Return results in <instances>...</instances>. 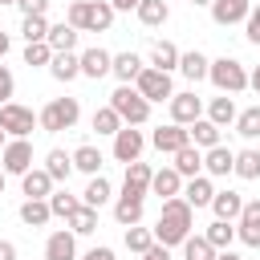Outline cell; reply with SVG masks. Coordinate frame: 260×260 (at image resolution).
Returning a JSON list of instances; mask_svg holds the SVG:
<instances>
[{
    "label": "cell",
    "mask_w": 260,
    "mask_h": 260,
    "mask_svg": "<svg viewBox=\"0 0 260 260\" xmlns=\"http://www.w3.org/2000/svg\"><path fill=\"white\" fill-rule=\"evenodd\" d=\"M248 85H252V89H256V93H260V65H256V69H252V73H248Z\"/></svg>",
    "instance_id": "53"
},
{
    "label": "cell",
    "mask_w": 260,
    "mask_h": 260,
    "mask_svg": "<svg viewBox=\"0 0 260 260\" xmlns=\"http://www.w3.org/2000/svg\"><path fill=\"white\" fill-rule=\"evenodd\" d=\"M211 211H215V219H223V223H236L240 219V211H244V195L240 191H215V199H211Z\"/></svg>",
    "instance_id": "17"
},
{
    "label": "cell",
    "mask_w": 260,
    "mask_h": 260,
    "mask_svg": "<svg viewBox=\"0 0 260 260\" xmlns=\"http://www.w3.org/2000/svg\"><path fill=\"white\" fill-rule=\"evenodd\" d=\"M65 223H69V232H73V236H89V232H98V211L81 203V207H77Z\"/></svg>",
    "instance_id": "37"
},
{
    "label": "cell",
    "mask_w": 260,
    "mask_h": 260,
    "mask_svg": "<svg viewBox=\"0 0 260 260\" xmlns=\"http://www.w3.org/2000/svg\"><path fill=\"white\" fill-rule=\"evenodd\" d=\"M236 236L248 248H260V199H244V211L236 219Z\"/></svg>",
    "instance_id": "11"
},
{
    "label": "cell",
    "mask_w": 260,
    "mask_h": 260,
    "mask_svg": "<svg viewBox=\"0 0 260 260\" xmlns=\"http://www.w3.org/2000/svg\"><path fill=\"white\" fill-rule=\"evenodd\" d=\"M110 4H114V12H130V8H138L142 0H110Z\"/></svg>",
    "instance_id": "52"
},
{
    "label": "cell",
    "mask_w": 260,
    "mask_h": 260,
    "mask_svg": "<svg viewBox=\"0 0 260 260\" xmlns=\"http://www.w3.org/2000/svg\"><path fill=\"white\" fill-rule=\"evenodd\" d=\"M236 118H240V110H236V102H232L228 93H219V98H211V102H207V122H215L219 130H223V126H232Z\"/></svg>",
    "instance_id": "24"
},
{
    "label": "cell",
    "mask_w": 260,
    "mask_h": 260,
    "mask_svg": "<svg viewBox=\"0 0 260 260\" xmlns=\"http://www.w3.org/2000/svg\"><path fill=\"white\" fill-rule=\"evenodd\" d=\"M142 146H146V138H142V130L138 126H122L118 134H114V158L118 162H138V154H142Z\"/></svg>",
    "instance_id": "9"
},
{
    "label": "cell",
    "mask_w": 260,
    "mask_h": 260,
    "mask_svg": "<svg viewBox=\"0 0 260 260\" xmlns=\"http://www.w3.org/2000/svg\"><path fill=\"white\" fill-rule=\"evenodd\" d=\"M215 260H244V256H236V252H232V248H228V252H219V256H215Z\"/></svg>",
    "instance_id": "55"
},
{
    "label": "cell",
    "mask_w": 260,
    "mask_h": 260,
    "mask_svg": "<svg viewBox=\"0 0 260 260\" xmlns=\"http://www.w3.org/2000/svg\"><path fill=\"white\" fill-rule=\"evenodd\" d=\"M45 171L53 175V183H69V175H73V154L49 150V154H45Z\"/></svg>",
    "instance_id": "33"
},
{
    "label": "cell",
    "mask_w": 260,
    "mask_h": 260,
    "mask_svg": "<svg viewBox=\"0 0 260 260\" xmlns=\"http://www.w3.org/2000/svg\"><path fill=\"white\" fill-rule=\"evenodd\" d=\"M45 260H77V236L73 232H53L45 240Z\"/></svg>",
    "instance_id": "18"
},
{
    "label": "cell",
    "mask_w": 260,
    "mask_h": 260,
    "mask_svg": "<svg viewBox=\"0 0 260 260\" xmlns=\"http://www.w3.org/2000/svg\"><path fill=\"white\" fill-rule=\"evenodd\" d=\"M81 260H118V256H114V248H106V244H98V248H89V252H85Z\"/></svg>",
    "instance_id": "49"
},
{
    "label": "cell",
    "mask_w": 260,
    "mask_h": 260,
    "mask_svg": "<svg viewBox=\"0 0 260 260\" xmlns=\"http://www.w3.org/2000/svg\"><path fill=\"white\" fill-rule=\"evenodd\" d=\"M236 134H244V138H260V106L240 110V118H236Z\"/></svg>",
    "instance_id": "43"
},
{
    "label": "cell",
    "mask_w": 260,
    "mask_h": 260,
    "mask_svg": "<svg viewBox=\"0 0 260 260\" xmlns=\"http://www.w3.org/2000/svg\"><path fill=\"white\" fill-rule=\"evenodd\" d=\"M207 81H211L219 93H244V89H248V69H244L236 57H219V61H211Z\"/></svg>",
    "instance_id": "5"
},
{
    "label": "cell",
    "mask_w": 260,
    "mask_h": 260,
    "mask_svg": "<svg viewBox=\"0 0 260 260\" xmlns=\"http://www.w3.org/2000/svg\"><path fill=\"white\" fill-rule=\"evenodd\" d=\"M219 252L207 244V236H187L183 240V260H215Z\"/></svg>",
    "instance_id": "40"
},
{
    "label": "cell",
    "mask_w": 260,
    "mask_h": 260,
    "mask_svg": "<svg viewBox=\"0 0 260 260\" xmlns=\"http://www.w3.org/2000/svg\"><path fill=\"white\" fill-rule=\"evenodd\" d=\"M110 195H114V187H110V179H106V175H93V179L85 183V191H81V203L98 211L102 203H110Z\"/></svg>",
    "instance_id": "27"
},
{
    "label": "cell",
    "mask_w": 260,
    "mask_h": 260,
    "mask_svg": "<svg viewBox=\"0 0 260 260\" xmlns=\"http://www.w3.org/2000/svg\"><path fill=\"white\" fill-rule=\"evenodd\" d=\"M179 73H183L187 81H203V77L211 73V61H207L199 49H191V53H183V61H179Z\"/></svg>",
    "instance_id": "28"
},
{
    "label": "cell",
    "mask_w": 260,
    "mask_h": 260,
    "mask_svg": "<svg viewBox=\"0 0 260 260\" xmlns=\"http://www.w3.org/2000/svg\"><path fill=\"white\" fill-rule=\"evenodd\" d=\"M0 4H16V0H0Z\"/></svg>",
    "instance_id": "59"
},
{
    "label": "cell",
    "mask_w": 260,
    "mask_h": 260,
    "mask_svg": "<svg viewBox=\"0 0 260 260\" xmlns=\"http://www.w3.org/2000/svg\"><path fill=\"white\" fill-rule=\"evenodd\" d=\"M134 89H138V93H142V98H146L150 106H154V102H171V98H175V85H171V73H162V69H150V65H146V69L138 73V81H134Z\"/></svg>",
    "instance_id": "6"
},
{
    "label": "cell",
    "mask_w": 260,
    "mask_h": 260,
    "mask_svg": "<svg viewBox=\"0 0 260 260\" xmlns=\"http://www.w3.org/2000/svg\"><path fill=\"white\" fill-rule=\"evenodd\" d=\"M142 260H171V248H162V244H154V248H150V252H146Z\"/></svg>",
    "instance_id": "50"
},
{
    "label": "cell",
    "mask_w": 260,
    "mask_h": 260,
    "mask_svg": "<svg viewBox=\"0 0 260 260\" xmlns=\"http://www.w3.org/2000/svg\"><path fill=\"white\" fill-rule=\"evenodd\" d=\"M114 219H118L122 228H134V223H142V199H130V195H122V199L114 203Z\"/></svg>",
    "instance_id": "35"
},
{
    "label": "cell",
    "mask_w": 260,
    "mask_h": 260,
    "mask_svg": "<svg viewBox=\"0 0 260 260\" xmlns=\"http://www.w3.org/2000/svg\"><path fill=\"white\" fill-rule=\"evenodd\" d=\"M77 37H81V32H77L69 20H61V24H49V37H45V41H49L53 53H73V49H77Z\"/></svg>",
    "instance_id": "21"
},
{
    "label": "cell",
    "mask_w": 260,
    "mask_h": 260,
    "mask_svg": "<svg viewBox=\"0 0 260 260\" xmlns=\"http://www.w3.org/2000/svg\"><path fill=\"white\" fill-rule=\"evenodd\" d=\"M232 175H240V179H260V150H236V171Z\"/></svg>",
    "instance_id": "39"
},
{
    "label": "cell",
    "mask_w": 260,
    "mask_h": 260,
    "mask_svg": "<svg viewBox=\"0 0 260 260\" xmlns=\"http://www.w3.org/2000/svg\"><path fill=\"white\" fill-rule=\"evenodd\" d=\"M150 142H154V150H162V154H179L183 146H191V130L167 122V126H158V130L150 134Z\"/></svg>",
    "instance_id": "10"
},
{
    "label": "cell",
    "mask_w": 260,
    "mask_h": 260,
    "mask_svg": "<svg viewBox=\"0 0 260 260\" xmlns=\"http://www.w3.org/2000/svg\"><path fill=\"white\" fill-rule=\"evenodd\" d=\"M203 171H207V179H223V175H232V171H236V150H228L223 142L211 146V150H203Z\"/></svg>",
    "instance_id": "15"
},
{
    "label": "cell",
    "mask_w": 260,
    "mask_h": 260,
    "mask_svg": "<svg viewBox=\"0 0 260 260\" xmlns=\"http://www.w3.org/2000/svg\"><path fill=\"white\" fill-rule=\"evenodd\" d=\"M16 8H20L24 16H45V12H49V0H16Z\"/></svg>",
    "instance_id": "48"
},
{
    "label": "cell",
    "mask_w": 260,
    "mask_h": 260,
    "mask_svg": "<svg viewBox=\"0 0 260 260\" xmlns=\"http://www.w3.org/2000/svg\"><path fill=\"white\" fill-rule=\"evenodd\" d=\"M150 191H154L158 199H175V195H183V175H179L175 167H162V171H154Z\"/></svg>",
    "instance_id": "20"
},
{
    "label": "cell",
    "mask_w": 260,
    "mask_h": 260,
    "mask_svg": "<svg viewBox=\"0 0 260 260\" xmlns=\"http://www.w3.org/2000/svg\"><path fill=\"white\" fill-rule=\"evenodd\" d=\"M191 4H211V0H191Z\"/></svg>",
    "instance_id": "58"
},
{
    "label": "cell",
    "mask_w": 260,
    "mask_h": 260,
    "mask_svg": "<svg viewBox=\"0 0 260 260\" xmlns=\"http://www.w3.org/2000/svg\"><path fill=\"white\" fill-rule=\"evenodd\" d=\"M134 12H138V20H142L146 28H162V24H167V16H171L167 0H142Z\"/></svg>",
    "instance_id": "32"
},
{
    "label": "cell",
    "mask_w": 260,
    "mask_h": 260,
    "mask_svg": "<svg viewBox=\"0 0 260 260\" xmlns=\"http://www.w3.org/2000/svg\"><path fill=\"white\" fill-rule=\"evenodd\" d=\"M203 236H207V244H211L215 252H228V248H232V240H236V228H232V223H223V219H211Z\"/></svg>",
    "instance_id": "36"
},
{
    "label": "cell",
    "mask_w": 260,
    "mask_h": 260,
    "mask_svg": "<svg viewBox=\"0 0 260 260\" xmlns=\"http://www.w3.org/2000/svg\"><path fill=\"white\" fill-rule=\"evenodd\" d=\"M110 69H114V57H110L106 49H98V45H93V49H85V53H81V77L102 81Z\"/></svg>",
    "instance_id": "16"
},
{
    "label": "cell",
    "mask_w": 260,
    "mask_h": 260,
    "mask_svg": "<svg viewBox=\"0 0 260 260\" xmlns=\"http://www.w3.org/2000/svg\"><path fill=\"white\" fill-rule=\"evenodd\" d=\"M191 223H195V207H191L183 195L162 199V215H158V223H154V240H158L162 248H175V244H183V240L191 236Z\"/></svg>",
    "instance_id": "1"
},
{
    "label": "cell",
    "mask_w": 260,
    "mask_h": 260,
    "mask_svg": "<svg viewBox=\"0 0 260 260\" xmlns=\"http://www.w3.org/2000/svg\"><path fill=\"white\" fill-rule=\"evenodd\" d=\"M73 171H85V175L93 179V175L102 171V150H98V146H89V142H85V146H77V150H73Z\"/></svg>",
    "instance_id": "34"
},
{
    "label": "cell",
    "mask_w": 260,
    "mask_h": 260,
    "mask_svg": "<svg viewBox=\"0 0 260 260\" xmlns=\"http://www.w3.org/2000/svg\"><path fill=\"white\" fill-rule=\"evenodd\" d=\"M122 126H126V122L114 114V106H102V110H93V130H98V134H110V138H114Z\"/></svg>",
    "instance_id": "41"
},
{
    "label": "cell",
    "mask_w": 260,
    "mask_h": 260,
    "mask_svg": "<svg viewBox=\"0 0 260 260\" xmlns=\"http://www.w3.org/2000/svg\"><path fill=\"white\" fill-rule=\"evenodd\" d=\"M12 93H16V77H12V69H8V65H0V106H8V102H12Z\"/></svg>",
    "instance_id": "46"
},
{
    "label": "cell",
    "mask_w": 260,
    "mask_h": 260,
    "mask_svg": "<svg viewBox=\"0 0 260 260\" xmlns=\"http://www.w3.org/2000/svg\"><path fill=\"white\" fill-rule=\"evenodd\" d=\"M77 118H81V102H77V98H53V102L37 114V122H41L45 134H61V130H69Z\"/></svg>",
    "instance_id": "4"
},
{
    "label": "cell",
    "mask_w": 260,
    "mask_h": 260,
    "mask_svg": "<svg viewBox=\"0 0 260 260\" xmlns=\"http://www.w3.org/2000/svg\"><path fill=\"white\" fill-rule=\"evenodd\" d=\"M150 179H154V171H150L146 162H130V167H126V179H122V195L146 199V195H150Z\"/></svg>",
    "instance_id": "12"
},
{
    "label": "cell",
    "mask_w": 260,
    "mask_h": 260,
    "mask_svg": "<svg viewBox=\"0 0 260 260\" xmlns=\"http://www.w3.org/2000/svg\"><path fill=\"white\" fill-rule=\"evenodd\" d=\"M65 20L77 28V32H106L114 24V4L110 0H73Z\"/></svg>",
    "instance_id": "2"
},
{
    "label": "cell",
    "mask_w": 260,
    "mask_h": 260,
    "mask_svg": "<svg viewBox=\"0 0 260 260\" xmlns=\"http://www.w3.org/2000/svg\"><path fill=\"white\" fill-rule=\"evenodd\" d=\"M244 32H248V41H252V45H260V4L248 12V20H244Z\"/></svg>",
    "instance_id": "47"
},
{
    "label": "cell",
    "mask_w": 260,
    "mask_h": 260,
    "mask_svg": "<svg viewBox=\"0 0 260 260\" xmlns=\"http://www.w3.org/2000/svg\"><path fill=\"white\" fill-rule=\"evenodd\" d=\"M4 146H8V134H4V130H0V150H4Z\"/></svg>",
    "instance_id": "56"
},
{
    "label": "cell",
    "mask_w": 260,
    "mask_h": 260,
    "mask_svg": "<svg viewBox=\"0 0 260 260\" xmlns=\"http://www.w3.org/2000/svg\"><path fill=\"white\" fill-rule=\"evenodd\" d=\"M24 65H53V49H49V41H37V45H24Z\"/></svg>",
    "instance_id": "45"
},
{
    "label": "cell",
    "mask_w": 260,
    "mask_h": 260,
    "mask_svg": "<svg viewBox=\"0 0 260 260\" xmlns=\"http://www.w3.org/2000/svg\"><path fill=\"white\" fill-rule=\"evenodd\" d=\"M49 73L65 85V81H73V77H81V57L77 53H53V65H49Z\"/></svg>",
    "instance_id": "25"
},
{
    "label": "cell",
    "mask_w": 260,
    "mask_h": 260,
    "mask_svg": "<svg viewBox=\"0 0 260 260\" xmlns=\"http://www.w3.org/2000/svg\"><path fill=\"white\" fill-rule=\"evenodd\" d=\"M0 260H16V244L12 240H0Z\"/></svg>",
    "instance_id": "51"
},
{
    "label": "cell",
    "mask_w": 260,
    "mask_h": 260,
    "mask_svg": "<svg viewBox=\"0 0 260 260\" xmlns=\"http://www.w3.org/2000/svg\"><path fill=\"white\" fill-rule=\"evenodd\" d=\"M32 126H41V122L32 118V110H28V106H20V102L0 106V130H4V134H12V138H28V134H32Z\"/></svg>",
    "instance_id": "7"
},
{
    "label": "cell",
    "mask_w": 260,
    "mask_h": 260,
    "mask_svg": "<svg viewBox=\"0 0 260 260\" xmlns=\"http://www.w3.org/2000/svg\"><path fill=\"white\" fill-rule=\"evenodd\" d=\"M49 207H53V215H57V219H69V215L81 207V199H77V195H69V191H53V195H49Z\"/></svg>",
    "instance_id": "42"
},
{
    "label": "cell",
    "mask_w": 260,
    "mask_h": 260,
    "mask_svg": "<svg viewBox=\"0 0 260 260\" xmlns=\"http://www.w3.org/2000/svg\"><path fill=\"white\" fill-rule=\"evenodd\" d=\"M110 106H114V114H118L126 126H142V122L150 118V102H146L134 85H118V89L110 93Z\"/></svg>",
    "instance_id": "3"
},
{
    "label": "cell",
    "mask_w": 260,
    "mask_h": 260,
    "mask_svg": "<svg viewBox=\"0 0 260 260\" xmlns=\"http://www.w3.org/2000/svg\"><path fill=\"white\" fill-rule=\"evenodd\" d=\"M179 61H183V53L175 49V41H154V49H150V69L171 73V69H179Z\"/></svg>",
    "instance_id": "23"
},
{
    "label": "cell",
    "mask_w": 260,
    "mask_h": 260,
    "mask_svg": "<svg viewBox=\"0 0 260 260\" xmlns=\"http://www.w3.org/2000/svg\"><path fill=\"white\" fill-rule=\"evenodd\" d=\"M154 244H158V240H154V228H138V223H134V228H126V248H130V252L146 256Z\"/></svg>",
    "instance_id": "38"
},
{
    "label": "cell",
    "mask_w": 260,
    "mask_h": 260,
    "mask_svg": "<svg viewBox=\"0 0 260 260\" xmlns=\"http://www.w3.org/2000/svg\"><path fill=\"white\" fill-rule=\"evenodd\" d=\"M203 118V102L195 98V93H175L171 98V122L175 126H191V122H199Z\"/></svg>",
    "instance_id": "14"
},
{
    "label": "cell",
    "mask_w": 260,
    "mask_h": 260,
    "mask_svg": "<svg viewBox=\"0 0 260 260\" xmlns=\"http://www.w3.org/2000/svg\"><path fill=\"white\" fill-rule=\"evenodd\" d=\"M4 179H8V175H4V167H0V195H4Z\"/></svg>",
    "instance_id": "57"
},
{
    "label": "cell",
    "mask_w": 260,
    "mask_h": 260,
    "mask_svg": "<svg viewBox=\"0 0 260 260\" xmlns=\"http://www.w3.org/2000/svg\"><path fill=\"white\" fill-rule=\"evenodd\" d=\"M171 167H175L183 179H195V175L203 171V150H199V146H183V150L175 154V162H171Z\"/></svg>",
    "instance_id": "30"
},
{
    "label": "cell",
    "mask_w": 260,
    "mask_h": 260,
    "mask_svg": "<svg viewBox=\"0 0 260 260\" xmlns=\"http://www.w3.org/2000/svg\"><path fill=\"white\" fill-rule=\"evenodd\" d=\"M183 199H187L191 207H211V199H215V187H211V179H207V175H195V179H187V187H183Z\"/></svg>",
    "instance_id": "22"
},
{
    "label": "cell",
    "mask_w": 260,
    "mask_h": 260,
    "mask_svg": "<svg viewBox=\"0 0 260 260\" xmlns=\"http://www.w3.org/2000/svg\"><path fill=\"white\" fill-rule=\"evenodd\" d=\"M20 219H24L28 228H45V223L53 219L49 199H24V203H20Z\"/></svg>",
    "instance_id": "31"
},
{
    "label": "cell",
    "mask_w": 260,
    "mask_h": 260,
    "mask_svg": "<svg viewBox=\"0 0 260 260\" xmlns=\"http://www.w3.org/2000/svg\"><path fill=\"white\" fill-rule=\"evenodd\" d=\"M8 45H12V41H8V32H0V61H4V53H8Z\"/></svg>",
    "instance_id": "54"
},
{
    "label": "cell",
    "mask_w": 260,
    "mask_h": 260,
    "mask_svg": "<svg viewBox=\"0 0 260 260\" xmlns=\"http://www.w3.org/2000/svg\"><path fill=\"white\" fill-rule=\"evenodd\" d=\"M0 167H4V175H28L32 171V142L28 138H12L0 150Z\"/></svg>",
    "instance_id": "8"
},
{
    "label": "cell",
    "mask_w": 260,
    "mask_h": 260,
    "mask_svg": "<svg viewBox=\"0 0 260 260\" xmlns=\"http://www.w3.org/2000/svg\"><path fill=\"white\" fill-rule=\"evenodd\" d=\"M142 69H146V65H142V57H138V53H118L110 73H114L122 85H130V81H138V73H142Z\"/></svg>",
    "instance_id": "26"
},
{
    "label": "cell",
    "mask_w": 260,
    "mask_h": 260,
    "mask_svg": "<svg viewBox=\"0 0 260 260\" xmlns=\"http://www.w3.org/2000/svg\"><path fill=\"white\" fill-rule=\"evenodd\" d=\"M187 130H191V146H199V150H211V146H219V126H215V122L199 118V122H191Z\"/></svg>",
    "instance_id": "29"
},
{
    "label": "cell",
    "mask_w": 260,
    "mask_h": 260,
    "mask_svg": "<svg viewBox=\"0 0 260 260\" xmlns=\"http://www.w3.org/2000/svg\"><path fill=\"white\" fill-rule=\"evenodd\" d=\"M248 12H252V0H211V20L219 28L248 20Z\"/></svg>",
    "instance_id": "13"
},
{
    "label": "cell",
    "mask_w": 260,
    "mask_h": 260,
    "mask_svg": "<svg viewBox=\"0 0 260 260\" xmlns=\"http://www.w3.org/2000/svg\"><path fill=\"white\" fill-rule=\"evenodd\" d=\"M20 32H24V41H28V45H37V41H45V37H49V20H45V16H24Z\"/></svg>",
    "instance_id": "44"
},
{
    "label": "cell",
    "mask_w": 260,
    "mask_h": 260,
    "mask_svg": "<svg viewBox=\"0 0 260 260\" xmlns=\"http://www.w3.org/2000/svg\"><path fill=\"white\" fill-rule=\"evenodd\" d=\"M20 187H24L28 199H49L53 195V175L45 167H32L28 175H20Z\"/></svg>",
    "instance_id": "19"
}]
</instances>
